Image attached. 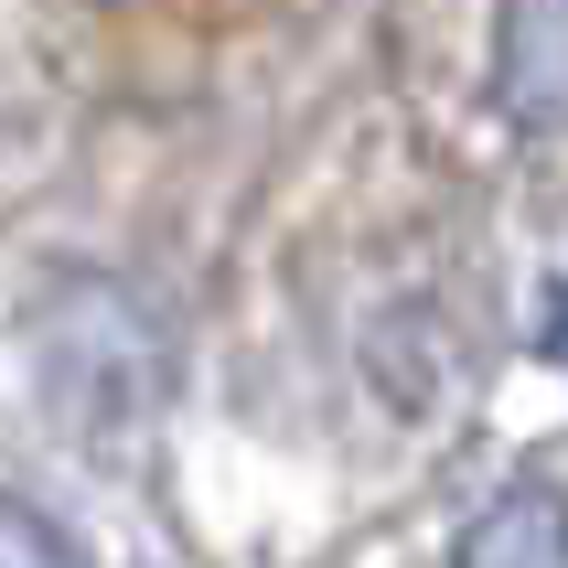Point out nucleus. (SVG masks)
<instances>
[{
    "label": "nucleus",
    "mask_w": 568,
    "mask_h": 568,
    "mask_svg": "<svg viewBox=\"0 0 568 568\" xmlns=\"http://www.w3.org/2000/svg\"><path fill=\"white\" fill-rule=\"evenodd\" d=\"M537 344H547V365H568V280H558V301H547V333H537Z\"/></svg>",
    "instance_id": "5"
},
{
    "label": "nucleus",
    "mask_w": 568,
    "mask_h": 568,
    "mask_svg": "<svg viewBox=\"0 0 568 568\" xmlns=\"http://www.w3.org/2000/svg\"><path fill=\"white\" fill-rule=\"evenodd\" d=\"M43 376H54V397H75V408H97V418L151 408L161 397L151 312H140L129 290H108V280H75L54 312H43Z\"/></svg>",
    "instance_id": "1"
},
{
    "label": "nucleus",
    "mask_w": 568,
    "mask_h": 568,
    "mask_svg": "<svg viewBox=\"0 0 568 568\" xmlns=\"http://www.w3.org/2000/svg\"><path fill=\"white\" fill-rule=\"evenodd\" d=\"M462 568H568V494L558 483H505L462 526Z\"/></svg>",
    "instance_id": "3"
},
{
    "label": "nucleus",
    "mask_w": 568,
    "mask_h": 568,
    "mask_svg": "<svg viewBox=\"0 0 568 568\" xmlns=\"http://www.w3.org/2000/svg\"><path fill=\"white\" fill-rule=\"evenodd\" d=\"M494 108L515 129H568V0H494Z\"/></svg>",
    "instance_id": "2"
},
{
    "label": "nucleus",
    "mask_w": 568,
    "mask_h": 568,
    "mask_svg": "<svg viewBox=\"0 0 568 568\" xmlns=\"http://www.w3.org/2000/svg\"><path fill=\"white\" fill-rule=\"evenodd\" d=\"M0 568H87V547H75V526L54 505L0 494Z\"/></svg>",
    "instance_id": "4"
}]
</instances>
